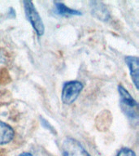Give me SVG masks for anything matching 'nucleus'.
<instances>
[{
  "mask_svg": "<svg viewBox=\"0 0 139 156\" xmlns=\"http://www.w3.org/2000/svg\"><path fill=\"white\" fill-rule=\"evenodd\" d=\"M63 156H91L80 143L72 137H67L62 144Z\"/></svg>",
  "mask_w": 139,
  "mask_h": 156,
  "instance_id": "nucleus-3",
  "label": "nucleus"
},
{
  "mask_svg": "<svg viewBox=\"0 0 139 156\" xmlns=\"http://www.w3.org/2000/svg\"><path fill=\"white\" fill-rule=\"evenodd\" d=\"M55 7L57 13L63 16H80L81 12H78L77 10L69 8L67 6L63 4V2H55Z\"/></svg>",
  "mask_w": 139,
  "mask_h": 156,
  "instance_id": "nucleus-8",
  "label": "nucleus"
},
{
  "mask_svg": "<svg viewBox=\"0 0 139 156\" xmlns=\"http://www.w3.org/2000/svg\"><path fill=\"white\" fill-rule=\"evenodd\" d=\"M118 91H119V94L120 96V104L132 107H137V103L136 101L133 98L130 94L128 92V90L124 89L121 85L118 86Z\"/></svg>",
  "mask_w": 139,
  "mask_h": 156,
  "instance_id": "nucleus-7",
  "label": "nucleus"
},
{
  "mask_svg": "<svg viewBox=\"0 0 139 156\" xmlns=\"http://www.w3.org/2000/svg\"><path fill=\"white\" fill-rule=\"evenodd\" d=\"M23 2H24V11H25L27 18L31 23L32 26L36 31L37 34L38 36L43 35L44 32H45L43 22L41 20L40 15L34 7V3L30 1H24Z\"/></svg>",
  "mask_w": 139,
  "mask_h": 156,
  "instance_id": "nucleus-1",
  "label": "nucleus"
},
{
  "mask_svg": "<svg viewBox=\"0 0 139 156\" xmlns=\"http://www.w3.org/2000/svg\"><path fill=\"white\" fill-rule=\"evenodd\" d=\"M82 89V83L77 80H72L64 84L61 95L63 103L67 105L72 104L77 98Z\"/></svg>",
  "mask_w": 139,
  "mask_h": 156,
  "instance_id": "nucleus-2",
  "label": "nucleus"
},
{
  "mask_svg": "<svg viewBox=\"0 0 139 156\" xmlns=\"http://www.w3.org/2000/svg\"><path fill=\"white\" fill-rule=\"evenodd\" d=\"M19 156H33V154H31L30 153H28V152H24V153L20 154Z\"/></svg>",
  "mask_w": 139,
  "mask_h": 156,
  "instance_id": "nucleus-11",
  "label": "nucleus"
},
{
  "mask_svg": "<svg viewBox=\"0 0 139 156\" xmlns=\"http://www.w3.org/2000/svg\"><path fill=\"white\" fill-rule=\"evenodd\" d=\"M14 130L4 122L0 121V145L9 143L14 137Z\"/></svg>",
  "mask_w": 139,
  "mask_h": 156,
  "instance_id": "nucleus-6",
  "label": "nucleus"
},
{
  "mask_svg": "<svg viewBox=\"0 0 139 156\" xmlns=\"http://www.w3.org/2000/svg\"><path fill=\"white\" fill-rule=\"evenodd\" d=\"M3 61H4V56L2 51H0V63H3Z\"/></svg>",
  "mask_w": 139,
  "mask_h": 156,
  "instance_id": "nucleus-10",
  "label": "nucleus"
},
{
  "mask_svg": "<svg viewBox=\"0 0 139 156\" xmlns=\"http://www.w3.org/2000/svg\"><path fill=\"white\" fill-rule=\"evenodd\" d=\"M117 156H136L134 151L129 148H123L117 154Z\"/></svg>",
  "mask_w": 139,
  "mask_h": 156,
  "instance_id": "nucleus-9",
  "label": "nucleus"
},
{
  "mask_svg": "<svg viewBox=\"0 0 139 156\" xmlns=\"http://www.w3.org/2000/svg\"><path fill=\"white\" fill-rule=\"evenodd\" d=\"M125 62L130 71L133 82L137 89H138V58L135 56H127Z\"/></svg>",
  "mask_w": 139,
  "mask_h": 156,
  "instance_id": "nucleus-5",
  "label": "nucleus"
},
{
  "mask_svg": "<svg viewBox=\"0 0 139 156\" xmlns=\"http://www.w3.org/2000/svg\"><path fill=\"white\" fill-rule=\"evenodd\" d=\"M91 13L94 17L102 21H107L111 17L109 10L107 9V6L102 2L93 1L90 2Z\"/></svg>",
  "mask_w": 139,
  "mask_h": 156,
  "instance_id": "nucleus-4",
  "label": "nucleus"
}]
</instances>
